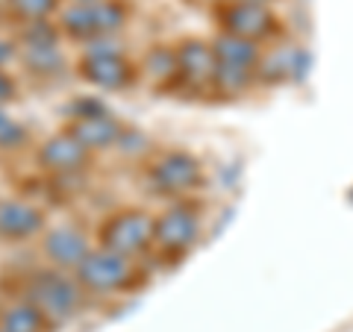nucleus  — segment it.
<instances>
[{"label": "nucleus", "mask_w": 353, "mask_h": 332, "mask_svg": "<svg viewBox=\"0 0 353 332\" xmlns=\"http://www.w3.org/2000/svg\"><path fill=\"white\" fill-rule=\"evenodd\" d=\"M83 297L85 294L80 289V282L74 280V273L48 268V271H39L36 276H30L24 300L36 306L44 315V320L53 326V324H68V320L80 315Z\"/></svg>", "instance_id": "nucleus-1"}, {"label": "nucleus", "mask_w": 353, "mask_h": 332, "mask_svg": "<svg viewBox=\"0 0 353 332\" xmlns=\"http://www.w3.org/2000/svg\"><path fill=\"white\" fill-rule=\"evenodd\" d=\"M74 280L80 282L83 294H94V297L124 294L136 282V262L97 245L80 262V268L74 271Z\"/></svg>", "instance_id": "nucleus-2"}, {"label": "nucleus", "mask_w": 353, "mask_h": 332, "mask_svg": "<svg viewBox=\"0 0 353 332\" xmlns=\"http://www.w3.org/2000/svg\"><path fill=\"white\" fill-rule=\"evenodd\" d=\"M127 9L118 0H94V3H71L62 12V32L77 41L112 39L124 27Z\"/></svg>", "instance_id": "nucleus-3"}, {"label": "nucleus", "mask_w": 353, "mask_h": 332, "mask_svg": "<svg viewBox=\"0 0 353 332\" xmlns=\"http://www.w3.org/2000/svg\"><path fill=\"white\" fill-rule=\"evenodd\" d=\"M80 76H85L88 83L103 88V92H121V88L132 85L136 68L112 39H97L88 41V50L83 53Z\"/></svg>", "instance_id": "nucleus-4"}, {"label": "nucleus", "mask_w": 353, "mask_h": 332, "mask_svg": "<svg viewBox=\"0 0 353 332\" xmlns=\"http://www.w3.org/2000/svg\"><path fill=\"white\" fill-rule=\"evenodd\" d=\"M101 247L136 259L153 247V218L141 209H121L101 224Z\"/></svg>", "instance_id": "nucleus-5"}, {"label": "nucleus", "mask_w": 353, "mask_h": 332, "mask_svg": "<svg viewBox=\"0 0 353 332\" xmlns=\"http://www.w3.org/2000/svg\"><path fill=\"white\" fill-rule=\"evenodd\" d=\"M197 241H201V218L189 203L174 200L168 209H162L153 218V247L165 256L180 259Z\"/></svg>", "instance_id": "nucleus-6"}, {"label": "nucleus", "mask_w": 353, "mask_h": 332, "mask_svg": "<svg viewBox=\"0 0 353 332\" xmlns=\"http://www.w3.org/2000/svg\"><path fill=\"white\" fill-rule=\"evenodd\" d=\"M148 183L157 194L180 200V197L192 194L194 188H201L203 165L185 150H168L148 168Z\"/></svg>", "instance_id": "nucleus-7"}, {"label": "nucleus", "mask_w": 353, "mask_h": 332, "mask_svg": "<svg viewBox=\"0 0 353 332\" xmlns=\"http://www.w3.org/2000/svg\"><path fill=\"white\" fill-rule=\"evenodd\" d=\"M41 250H44V259L50 262V268L74 273L77 268H80V262L92 253V241H88V236L80 227L59 224V227L44 232Z\"/></svg>", "instance_id": "nucleus-8"}, {"label": "nucleus", "mask_w": 353, "mask_h": 332, "mask_svg": "<svg viewBox=\"0 0 353 332\" xmlns=\"http://www.w3.org/2000/svg\"><path fill=\"white\" fill-rule=\"evenodd\" d=\"M68 132H71L77 141H80V145H83L88 153H92V150L115 147L118 138H121V132H124V124H121V121H118L112 112H106L103 106L88 103L83 112L71 121Z\"/></svg>", "instance_id": "nucleus-9"}, {"label": "nucleus", "mask_w": 353, "mask_h": 332, "mask_svg": "<svg viewBox=\"0 0 353 332\" xmlns=\"http://www.w3.org/2000/svg\"><path fill=\"white\" fill-rule=\"evenodd\" d=\"M274 24H277V18H274V12L262 0H236V3H230L224 12H221V27H224V32L248 39L253 44L265 36H271Z\"/></svg>", "instance_id": "nucleus-10"}, {"label": "nucleus", "mask_w": 353, "mask_h": 332, "mask_svg": "<svg viewBox=\"0 0 353 332\" xmlns=\"http://www.w3.org/2000/svg\"><path fill=\"white\" fill-rule=\"evenodd\" d=\"M88 162V150L77 141L68 129L50 136L44 145L39 147V165L50 174L68 176V174H80Z\"/></svg>", "instance_id": "nucleus-11"}, {"label": "nucleus", "mask_w": 353, "mask_h": 332, "mask_svg": "<svg viewBox=\"0 0 353 332\" xmlns=\"http://www.w3.org/2000/svg\"><path fill=\"white\" fill-rule=\"evenodd\" d=\"M44 229V215L39 206L21 197L0 200V238L3 241H30Z\"/></svg>", "instance_id": "nucleus-12"}, {"label": "nucleus", "mask_w": 353, "mask_h": 332, "mask_svg": "<svg viewBox=\"0 0 353 332\" xmlns=\"http://www.w3.org/2000/svg\"><path fill=\"white\" fill-rule=\"evenodd\" d=\"M174 59H176V80L189 85H206L215 80L218 59H215L212 44H206L201 39H185L174 50Z\"/></svg>", "instance_id": "nucleus-13"}, {"label": "nucleus", "mask_w": 353, "mask_h": 332, "mask_svg": "<svg viewBox=\"0 0 353 332\" xmlns=\"http://www.w3.org/2000/svg\"><path fill=\"white\" fill-rule=\"evenodd\" d=\"M212 50H215L218 65L239 68V71H256L259 59H262L259 44H253L248 39H239V36H230V32H221V36L212 41Z\"/></svg>", "instance_id": "nucleus-14"}, {"label": "nucleus", "mask_w": 353, "mask_h": 332, "mask_svg": "<svg viewBox=\"0 0 353 332\" xmlns=\"http://www.w3.org/2000/svg\"><path fill=\"white\" fill-rule=\"evenodd\" d=\"M48 320L39 312L32 303L21 300V303H12L0 312V329L3 332H48Z\"/></svg>", "instance_id": "nucleus-15"}, {"label": "nucleus", "mask_w": 353, "mask_h": 332, "mask_svg": "<svg viewBox=\"0 0 353 332\" xmlns=\"http://www.w3.org/2000/svg\"><path fill=\"white\" fill-rule=\"evenodd\" d=\"M21 59H24L27 71L32 74H57L62 68V53L57 44H24V53H21Z\"/></svg>", "instance_id": "nucleus-16"}, {"label": "nucleus", "mask_w": 353, "mask_h": 332, "mask_svg": "<svg viewBox=\"0 0 353 332\" xmlns=\"http://www.w3.org/2000/svg\"><path fill=\"white\" fill-rule=\"evenodd\" d=\"M9 9H15L21 18H27L30 24L44 21L59 9V0H9Z\"/></svg>", "instance_id": "nucleus-17"}, {"label": "nucleus", "mask_w": 353, "mask_h": 332, "mask_svg": "<svg viewBox=\"0 0 353 332\" xmlns=\"http://www.w3.org/2000/svg\"><path fill=\"white\" fill-rule=\"evenodd\" d=\"M24 141H27L24 124L0 109V150H15V147L24 145Z\"/></svg>", "instance_id": "nucleus-18"}, {"label": "nucleus", "mask_w": 353, "mask_h": 332, "mask_svg": "<svg viewBox=\"0 0 353 332\" xmlns=\"http://www.w3.org/2000/svg\"><path fill=\"white\" fill-rule=\"evenodd\" d=\"M250 80H253V71H239V68H227V65H218L212 83L221 88V92H241V88H248Z\"/></svg>", "instance_id": "nucleus-19"}, {"label": "nucleus", "mask_w": 353, "mask_h": 332, "mask_svg": "<svg viewBox=\"0 0 353 332\" xmlns=\"http://www.w3.org/2000/svg\"><path fill=\"white\" fill-rule=\"evenodd\" d=\"M15 94V85H12V80L0 71V101H9V97Z\"/></svg>", "instance_id": "nucleus-20"}, {"label": "nucleus", "mask_w": 353, "mask_h": 332, "mask_svg": "<svg viewBox=\"0 0 353 332\" xmlns=\"http://www.w3.org/2000/svg\"><path fill=\"white\" fill-rule=\"evenodd\" d=\"M9 56H12V44H6L3 39H0V65H3Z\"/></svg>", "instance_id": "nucleus-21"}, {"label": "nucleus", "mask_w": 353, "mask_h": 332, "mask_svg": "<svg viewBox=\"0 0 353 332\" xmlns=\"http://www.w3.org/2000/svg\"><path fill=\"white\" fill-rule=\"evenodd\" d=\"M74 3H94V0H74Z\"/></svg>", "instance_id": "nucleus-22"}, {"label": "nucleus", "mask_w": 353, "mask_h": 332, "mask_svg": "<svg viewBox=\"0 0 353 332\" xmlns=\"http://www.w3.org/2000/svg\"><path fill=\"white\" fill-rule=\"evenodd\" d=\"M0 332H3V329H0Z\"/></svg>", "instance_id": "nucleus-23"}]
</instances>
